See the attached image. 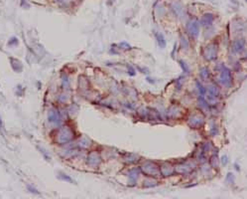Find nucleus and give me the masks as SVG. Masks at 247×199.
Listing matches in <instances>:
<instances>
[{"label":"nucleus","mask_w":247,"mask_h":199,"mask_svg":"<svg viewBox=\"0 0 247 199\" xmlns=\"http://www.w3.org/2000/svg\"><path fill=\"white\" fill-rule=\"evenodd\" d=\"M27 188H28V190L30 191L31 193H34V194H39V192H38L37 189L34 188V187H32V186H31V185H27Z\"/></svg>","instance_id":"obj_19"},{"label":"nucleus","mask_w":247,"mask_h":199,"mask_svg":"<svg viewBox=\"0 0 247 199\" xmlns=\"http://www.w3.org/2000/svg\"><path fill=\"white\" fill-rule=\"evenodd\" d=\"M2 128V121H1V118H0V130H1Z\"/></svg>","instance_id":"obj_23"},{"label":"nucleus","mask_w":247,"mask_h":199,"mask_svg":"<svg viewBox=\"0 0 247 199\" xmlns=\"http://www.w3.org/2000/svg\"><path fill=\"white\" fill-rule=\"evenodd\" d=\"M62 82H63V87H64V88H66V89L69 88V86H70V80H69V77H67V75H64V76H63Z\"/></svg>","instance_id":"obj_17"},{"label":"nucleus","mask_w":247,"mask_h":199,"mask_svg":"<svg viewBox=\"0 0 247 199\" xmlns=\"http://www.w3.org/2000/svg\"><path fill=\"white\" fill-rule=\"evenodd\" d=\"M157 39H158V43H159V45L161 46L162 48H164V47H165V45H166V41H165L164 36L162 35L161 33H159L158 35H157Z\"/></svg>","instance_id":"obj_15"},{"label":"nucleus","mask_w":247,"mask_h":199,"mask_svg":"<svg viewBox=\"0 0 247 199\" xmlns=\"http://www.w3.org/2000/svg\"><path fill=\"white\" fill-rule=\"evenodd\" d=\"M218 69V82L222 86L224 87H229L231 86V73L227 69L224 65H219L217 67Z\"/></svg>","instance_id":"obj_3"},{"label":"nucleus","mask_w":247,"mask_h":199,"mask_svg":"<svg viewBox=\"0 0 247 199\" xmlns=\"http://www.w3.org/2000/svg\"><path fill=\"white\" fill-rule=\"evenodd\" d=\"M101 162V156L99 152L93 150L88 154L86 157V164H88L90 167H97Z\"/></svg>","instance_id":"obj_4"},{"label":"nucleus","mask_w":247,"mask_h":199,"mask_svg":"<svg viewBox=\"0 0 247 199\" xmlns=\"http://www.w3.org/2000/svg\"><path fill=\"white\" fill-rule=\"evenodd\" d=\"M188 29L190 31L191 36H193V38H197L198 35V23L197 21H193V22H191L190 25L188 26Z\"/></svg>","instance_id":"obj_10"},{"label":"nucleus","mask_w":247,"mask_h":199,"mask_svg":"<svg viewBox=\"0 0 247 199\" xmlns=\"http://www.w3.org/2000/svg\"><path fill=\"white\" fill-rule=\"evenodd\" d=\"M200 77L202 78V79L207 80L209 78V70L207 69V68H202V70H200Z\"/></svg>","instance_id":"obj_16"},{"label":"nucleus","mask_w":247,"mask_h":199,"mask_svg":"<svg viewBox=\"0 0 247 199\" xmlns=\"http://www.w3.org/2000/svg\"><path fill=\"white\" fill-rule=\"evenodd\" d=\"M193 167H192V164H191V161H185L181 164H178L175 167V171L179 172V173H189L193 170Z\"/></svg>","instance_id":"obj_9"},{"label":"nucleus","mask_w":247,"mask_h":199,"mask_svg":"<svg viewBox=\"0 0 247 199\" xmlns=\"http://www.w3.org/2000/svg\"><path fill=\"white\" fill-rule=\"evenodd\" d=\"M129 71H130V72H129V74L131 75V76H133V75H135V73H134L135 71H134V70H133V68H132V67H129Z\"/></svg>","instance_id":"obj_22"},{"label":"nucleus","mask_w":247,"mask_h":199,"mask_svg":"<svg viewBox=\"0 0 247 199\" xmlns=\"http://www.w3.org/2000/svg\"><path fill=\"white\" fill-rule=\"evenodd\" d=\"M141 171L146 176H150L152 178L154 177L161 176V171H160V166L157 165L155 162L152 161H146L142 164Z\"/></svg>","instance_id":"obj_2"},{"label":"nucleus","mask_w":247,"mask_h":199,"mask_svg":"<svg viewBox=\"0 0 247 199\" xmlns=\"http://www.w3.org/2000/svg\"><path fill=\"white\" fill-rule=\"evenodd\" d=\"M138 176H139V171L137 170V169H132V170H130L129 174H128V177H129V180L130 181H136V179L138 178Z\"/></svg>","instance_id":"obj_14"},{"label":"nucleus","mask_w":247,"mask_h":199,"mask_svg":"<svg viewBox=\"0 0 247 199\" xmlns=\"http://www.w3.org/2000/svg\"><path fill=\"white\" fill-rule=\"evenodd\" d=\"M214 15H212V14H207V15H205L202 17V24H203L205 26H210L212 24V22H214Z\"/></svg>","instance_id":"obj_12"},{"label":"nucleus","mask_w":247,"mask_h":199,"mask_svg":"<svg viewBox=\"0 0 247 199\" xmlns=\"http://www.w3.org/2000/svg\"><path fill=\"white\" fill-rule=\"evenodd\" d=\"M203 123V116L200 114H193L192 116L189 118V125L190 127H193V128H198L200 127Z\"/></svg>","instance_id":"obj_6"},{"label":"nucleus","mask_w":247,"mask_h":199,"mask_svg":"<svg viewBox=\"0 0 247 199\" xmlns=\"http://www.w3.org/2000/svg\"><path fill=\"white\" fill-rule=\"evenodd\" d=\"M180 63H181V66H182V68H183V69H184V71H185L186 73H189V67L187 66V65H186V63H185V62H183V61H181Z\"/></svg>","instance_id":"obj_21"},{"label":"nucleus","mask_w":247,"mask_h":199,"mask_svg":"<svg viewBox=\"0 0 247 199\" xmlns=\"http://www.w3.org/2000/svg\"><path fill=\"white\" fill-rule=\"evenodd\" d=\"M48 121H49V123H54V125H60L62 120H61V115L57 109H53V110H51L49 111Z\"/></svg>","instance_id":"obj_8"},{"label":"nucleus","mask_w":247,"mask_h":199,"mask_svg":"<svg viewBox=\"0 0 247 199\" xmlns=\"http://www.w3.org/2000/svg\"><path fill=\"white\" fill-rule=\"evenodd\" d=\"M10 62H11V66L15 70L16 72H21L22 71V65L21 63L16 59H13V58H10Z\"/></svg>","instance_id":"obj_13"},{"label":"nucleus","mask_w":247,"mask_h":199,"mask_svg":"<svg viewBox=\"0 0 247 199\" xmlns=\"http://www.w3.org/2000/svg\"><path fill=\"white\" fill-rule=\"evenodd\" d=\"M74 133L72 132V128L65 125V127H62L58 130L55 137V142L60 145L67 144L70 142H72V138H74Z\"/></svg>","instance_id":"obj_1"},{"label":"nucleus","mask_w":247,"mask_h":199,"mask_svg":"<svg viewBox=\"0 0 247 199\" xmlns=\"http://www.w3.org/2000/svg\"><path fill=\"white\" fill-rule=\"evenodd\" d=\"M160 171H161V175L170 176L175 173V166H173L169 162H165L160 166Z\"/></svg>","instance_id":"obj_7"},{"label":"nucleus","mask_w":247,"mask_h":199,"mask_svg":"<svg viewBox=\"0 0 247 199\" xmlns=\"http://www.w3.org/2000/svg\"><path fill=\"white\" fill-rule=\"evenodd\" d=\"M18 44V40H17V38H12L10 41L8 42V45L10 46H13V45H16Z\"/></svg>","instance_id":"obj_20"},{"label":"nucleus","mask_w":247,"mask_h":199,"mask_svg":"<svg viewBox=\"0 0 247 199\" xmlns=\"http://www.w3.org/2000/svg\"><path fill=\"white\" fill-rule=\"evenodd\" d=\"M216 55H217V47L214 44L207 45L205 48V50H203V56L209 61H212V60L215 59Z\"/></svg>","instance_id":"obj_5"},{"label":"nucleus","mask_w":247,"mask_h":199,"mask_svg":"<svg viewBox=\"0 0 247 199\" xmlns=\"http://www.w3.org/2000/svg\"><path fill=\"white\" fill-rule=\"evenodd\" d=\"M244 48H245V43H244V40H242V39H237L233 43V49L236 52H242V51H244Z\"/></svg>","instance_id":"obj_11"},{"label":"nucleus","mask_w":247,"mask_h":199,"mask_svg":"<svg viewBox=\"0 0 247 199\" xmlns=\"http://www.w3.org/2000/svg\"><path fill=\"white\" fill-rule=\"evenodd\" d=\"M60 178H62L63 180H66V181H69V182H74V180L70 177L69 175H67V174L65 173H60Z\"/></svg>","instance_id":"obj_18"}]
</instances>
